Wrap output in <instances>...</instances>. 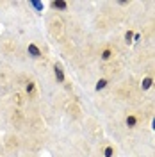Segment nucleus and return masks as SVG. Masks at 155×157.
Returning a JSON list of instances; mask_svg holds the SVG:
<instances>
[{"label":"nucleus","instance_id":"7ed1b4c3","mask_svg":"<svg viewBox=\"0 0 155 157\" xmlns=\"http://www.w3.org/2000/svg\"><path fill=\"white\" fill-rule=\"evenodd\" d=\"M54 75H55V78H57L59 82H64V71H62V66H61V64H55Z\"/></svg>","mask_w":155,"mask_h":157},{"label":"nucleus","instance_id":"6e6552de","mask_svg":"<svg viewBox=\"0 0 155 157\" xmlns=\"http://www.w3.org/2000/svg\"><path fill=\"white\" fill-rule=\"evenodd\" d=\"M107 84H109V80H107V78H100V80L96 82V91H100V89H105Z\"/></svg>","mask_w":155,"mask_h":157},{"label":"nucleus","instance_id":"f8f14e48","mask_svg":"<svg viewBox=\"0 0 155 157\" xmlns=\"http://www.w3.org/2000/svg\"><path fill=\"white\" fill-rule=\"evenodd\" d=\"M153 128H155V120H153Z\"/></svg>","mask_w":155,"mask_h":157},{"label":"nucleus","instance_id":"0eeeda50","mask_svg":"<svg viewBox=\"0 0 155 157\" xmlns=\"http://www.w3.org/2000/svg\"><path fill=\"white\" fill-rule=\"evenodd\" d=\"M25 91H27V95H34L36 93V84L34 82H27L25 84Z\"/></svg>","mask_w":155,"mask_h":157},{"label":"nucleus","instance_id":"9b49d317","mask_svg":"<svg viewBox=\"0 0 155 157\" xmlns=\"http://www.w3.org/2000/svg\"><path fill=\"white\" fill-rule=\"evenodd\" d=\"M132 39H134V32H132V30H127L125 41H127V43H132Z\"/></svg>","mask_w":155,"mask_h":157},{"label":"nucleus","instance_id":"423d86ee","mask_svg":"<svg viewBox=\"0 0 155 157\" xmlns=\"http://www.w3.org/2000/svg\"><path fill=\"white\" fill-rule=\"evenodd\" d=\"M152 84H153V78H152V77L143 78V82H141V89H143V91H146V89L152 88Z\"/></svg>","mask_w":155,"mask_h":157},{"label":"nucleus","instance_id":"20e7f679","mask_svg":"<svg viewBox=\"0 0 155 157\" xmlns=\"http://www.w3.org/2000/svg\"><path fill=\"white\" fill-rule=\"evenodd\" d=\"M52 7L61 9V11H66L68 9V2H64V0H54V2H52Z\"/></svg>","mask_w":155,"mask_h":157},{"label":"nucleus","instance_id":"f257e3e1","mask_svg":"<svg viewBox=\"0 0 155 157\" xmlns=\"http://www.w3.org/2000/svg\"><path fill=\"white\" fill-rule=\"evenodd\" d=\"M27 52H29V56L30 57H34V59H39L41 57V50L34 45V43H30L29 47H27Z\"/></svg>","mask_w":155,"mask_h":157},{"label":"nucleus","instance_id":"39448f33","mask_svg":"<svg viewBox=\"0 0 155 157\" xmlns=\"http://www.w3.org/2000/svg\"><path fill=\"white\" fill-rule=\"evenodd\" d=\"M112 56H114V52H112L111 48H104L102 50V54H100V59H102V61H111Z\"/></svg>","mask_w":155,"mask_h":157},{"label":"nucleus","instance_id":"f03ea898","mask_svg":"<svg viewBox=\"0 0 155 157\" xmlns=\"http://www.w3.org/2000/svg\"><path fill=\"white\" fill-rule=\"evenodd\" d=\"M125 123H127V127L128 128H136L137 123H139V120H137V116H134V114H128L127 120H125Z\"/></svg>","mask_w":155,"mask_h":157},{"label":"nucleus","instance_id":"1a4fd4ad","mask_svg":"<svg viewBox=\"0 0 155 157\" xmlns=\"http://www.w3.org/2000/svg\"><path fill=\"white\" fill-rule=\"evenodd\" d=\"M104 155H105V157H112V155H114V148H112V147H105Z\"/></svg>","mask_w":155,"mask_h":157},{"label":"nucleus","instance_id":"9d476101","mask_svg":"<svg viewBox=\"0 0 155 157\" xmlns=\"http://www.w3.org/2000/svg\"><path fill=\"white\" fill-rule=\"evenodd\" d=\"M30 4H32V7H36V11H43V4L38 2V0H30Z\"/></svg>","mask_w":155,"mask_h":157}]
</instances>
